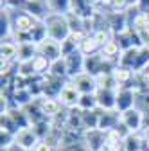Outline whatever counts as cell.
<instances>
[{
	"label": "cell",
	"mask_w": 149,
	"mask_h": 151,
	"mask_svg": "<svg viewBox=\"0 0 149 151\" xmlns=\"http://www.w3.org/2000/svg\"><path fill=\"white\" fill-rule=\"evenodd\" d=\"M92 38L101 45V49L110 42V40H113V34H111V31L108 29V27H101V29H97L94 34H92Z\"/></svg>",
	"instance_id": "26"
},
{
	"label": "cell",
	"mask_w": 149,
	"mask_h": 151,
	"mask_svg": "<svg viewBox=\"0 0 149 151\" xmlns=\"http://www.w3.org/2000/svg\"><path fill=\"white\" fill-rule=\"evenodd\" d=\"M111 76H113V79H115V83H117V86L119 88H124V86H131L129 83L133 81V76H135V72H131L129 68H124V67H115V70L111 72Z\"/></svg>",
	"instance_id": "17"
},
{
	"label": "cell",
	"mask_w": 149,
	"mask_h": 151,
	"mask_svg": "<svg viewBox=\"0 0 149 151\" xmlns=\"http://www.w3.org/2000/svg\"><path fill=\"white\" fill-rule=\"evenodd\" d=\"M79 99H81V93L74 88L70 83H67V86L63 88V92L59 93V97H58V101L61 103V106L67 108V110L77 108L79 106Z\"/></svg>",
	"instance_id": "12"
},
{
	"label": "cell",
	"mask_w": 149,
	"mask_h": 151,
	"mask_svg": "<svg viewBox=\"0 0 149 151\" xmlns=\"http://www.w3.org/2000/svg\"><path fill=\"white\" fill-rule=\"evenodd\" d=\"M0 56H2V61H9V63L18 61V43L14 42V36L2 42V45H0Z\"/></svg>",
	"instance_id": "16"
},
{
	"label": "cell",
	"mask_w": 149,
	"mask_h": 151,
	"mask_svg": "<svg viewBox=\"0 0 149 151\" xmlns=\"http://www.w3.org/2000/svg\"><path fill=\"white\" fill-rule=\"evenodd\" d=\"M36 52V45L34 43H18V63H25L34 60Z\"/></svg>",
	"instance_id": "22"
},
{
	"label": "cell",
	"mask_w": 149,
	"mask_h": 151,
	"mask_svg": "<svg viewBox=\"0 0 149 151\" xmlns=\"http://www.w3.org/2000/svg\"><path fill=\"white\" fill-rule=\"evenodd\" d=\"M92 2H94L95 6H99V2H101V0H92Z\"/></svg>",
	"instance_id": "38"
},
{
	"label": "cell",
	"mask_w": 149,
	"mask_h": 151,
	"mask_svg": "<svg viewBox=\"0 0 149 151\" xmlns=\"http://www.w3.org/2000/svg\"><path fill=\"white\" fill-rule=\"evenodd\" d=\"M142 49V47H140ZM138 47H133V49H128V50H122L120 58H119V67H124V68H129L133 72V67L137 63V58H138V52H140Z\"/></svg>",
	"instance_id": "18"
},
{
	"label": "cell",
	"mask_w": 149,
	"mask_h": 151,
	"mask_svg": "<svg viewBox=\"0 0 149 151\" xmlns=\"http://www.w3.org/2000/svg\"><path fill=\"white\" fill-rule=\"evenodd\" d=\"M142 131H149V110L142 111Z\"/></svg>",
	"instance_id": "33"
},
{
	"label": "cell",
	"mask_w": 149,
	"mask_h": 151,
	"mask_svg": "<svg viewBox=\"0 0 149 151\" xmlns=\"http://www.w3.org/2000/svg\"><path fill=\"white\" fill-rule=\"evenodd\" d=\"M40 142V137L36 135V131L32 129V126H25V128H20L14 133V144L20 146L24 149H29L32 151V147Z\"/></svg>",
	"instance_id": "6"
},
{
	"label": "cell",
	"mask_w": 149,
	"mask_h": 151,
	"mask_svg": "<svg viewBox=\"0 0 149 151\" xmlns=\"http://www.w3.org/2000/svg\"><path fill=\"white\" fill-rule=\"evenodd\" d=\"M138 36H140L142 47L149 50V29H144V31H140V32H138Z\"/></svg>",
	"instance_id": "31"
},
{
	"label": "cell",
	"mask_w": 149,
	"mask_h": 151,
	"mask_svg": "<svg viewBox=\"0 0 149 151\" xmlns=\"http://www.w3.org/2000/svg\"><path fill=\"white\" fill-rule=\"evenodd\" d=\"M50 74L56 76V78H63V79H68V72H67V63H65V58L58 60L50 63Z\"/></svg>",
	"instance_id": "27"
},
{
	"label": "cell",
	"mask_w": 149,
	"mask_h": 151,
	"mask_svg": "<svg viewBox=\"0 0 149 151\" xmlns=\"http://www.w3.org/2000/svg\"><path fill=\"white\" fill-rule=\"evenodd\" d=\"M144 14H145V20H147V25H149V9H147V11H144Z\"/></svg>",
	"instance_id": "37"
},
{
	"label": "cell",
	"mask_w": 149,
	"mask_h": 151,
	"mask_svg": "<svg viewBox=\"0 0 149 151\" xmlns=\"http://www.w3.org/2000/svg\"><path fill=\"white\" fill-rule=\"evenodd\" d=\"M99 113H101L99 108L97 110H88V111L83 110L81 119H83V129L85 131L86 129H95V128H99Z\"/></svg>",
	"instance_id": "21"
},
{
	"label": "cell",
	"mask_w": 149,
	"mask_h": 151,
	"mask_svg": "<svg viewBox=\"0 0 149 151\" xmlns=\"http://www.w3.org/2000/svg\"><path fill=\"white\" fill-rule=\"evenodd\" d=\"M47 4L50 7V13L67 14L68 9H70V0H47Z\"/></svg>",
	"instance_id": "28"
},
{
	"label": "cell",
	"mask_w": 149,
	"mask_h": 151,
	"mask_svg": "<svg viewBox=\"0 0 149 151\" xmlns=\"http://www.w3.org/2000/svg\"><path fill=\"white\" fill-rule=\"evenodd\" d=\"M120 122V111L117 110H108V111H102L99 113V129L102 131H111L115 129L117 124Z\"/></svg>",
	"instance_id": "14"
},
{
	"label": "cell",
	"mask_w": 149,
	"mask_h": 151,
	"mask_svg": "<svg viewBox=\"0 0 149 151\" xmlns=\"http://www.w3.org/2000/svg\"><path fill=\"white\" fill-rule=\"evenodd\" d=\"M101 54L104 56L106 60H110V61H115L117 65H119V58H120V54H122V50H120V47H119V43L115 42V40H110L102 49H101Z\"/></svg>",
	"instance_id": "20"
},
{
	"label": "cell",
	"mask_w": 149,
	"mask_h": 151,
	"mask_svg": "<svg viewBox=\"0 0 149 151\" xmlns=\"http://www.w3.org/2000/svg\"><path fill=\"white\" fill-rule=\"evenodd\" d=\"M77 47H79V45H77V42L74 40L72 36H68L67 40H63V42H61V56L65 58V56H68V54H72V52H76V50H77Z\"/></svg>",
	"instance_id": "29"
},
{
	"label": "cell",
	"mask_w": 149,
	"mask_h": 151,
	"mask_svg": "<svg viewBox=\"0 0 149 151\" xmlns=\"http://www.w3.org/2000/svg\"><path fill=\"white\" fill-rule=\"evenodd\" d=\"M36 52H38L40 56H43V58H47L50 63L61 60V43L56 42V40H50V38H47V40H43L42 43L36 45Z\"/></svg>",
	"instance_id": "4"
},
{
	"label": "cell",
	"mask_w": 149,
	"mask_h": 151,
	"mask_svg": "<svg viewBox=\"0 0 149 151\" xmlns=\"http://www.w3.org/2000/svg\"><path fill=\"white\" fill-rule=\"evenodd\" d=\"M61 151H88L85 142H77V144H70V146H63Z\"/></svg>",
	"instance_id": "30"
},
{
	"label": "cell",
	"mask_w": 149,
	"mask_h": 151,
	"mask_svg": "<svg viewBox=\"0 0 149 151\" xmlns=\"http://www.w3.org/2000/svg\"><path fill=\"white\" fill-rule=\"evenodd\" d=\"M95 11H97V6L92 2V0H70V9H68V13L83 18V20H86V18H90V16H94Z\"/></svg>",
	"instance_id": "9"
},
{
	"label": "cell",
	"mask_w": 149,
	"mask_h": 151,
	"mask_svg": "<svg viewBox=\"0 0 149 151\" xmlns=\"http://www.w3.org/2000/svg\"><path fill=\"white\" fill-rule=\"evenodd\" d=\"M120 122L126 124V128L131 131V133H138L142 131V111L138 108H131L128 111L120 113Z\"/></svg>",
	"instance_id": "11"
},
{
	"label": "cell",
	"mask_w": 149,
	"mask_h": 151,
	"mask_svg": "<svg viewBox=\"0 0 149 151\" xmlns=\"http://www.w3.org/2000/svg\"><path fill=\"white\" fill-rule=\"evenodd\" d=\"M65 63H67L68 79H72V78H76V76H79V74L85 72V56L79 52V49L76 52L65 56Z\"/></svg>",
	"instance_id": "10"
},
{
	"label": "cell",
	"mask_w": 149,
	"mask_h": 151,
	"mask_svg": "<svg viewBox=\"0 0 149 151\" xmlns=\"http://www.w3.org/2000/svg\"><path fill=\"white\" fill-rule=\"evenodd\" d=\"M79 108L88 111V110H97L99 104H97V93H85L79 99Z\"/></svg>",
	"instance_id": "25"
},
{
	"label": "cell",
	"mask_w": 149,
	"mask_h": 151,
	"mask_svg": "<svg viewBox=\"0 0 149 151\" xmlns=\"http://www.w3.org/2000/svg\"><path fill=\"white\" fill-rule=\"evenodd\" d=\"M45 27H47V36L50 40H56V42H63L72 34L70 31V25H68V18L67 14H61V13H50L45 20H43Z\"/></svg>",
	"instance_id": "1"
},
{
	"label": "cell",
	"mask_w": 149,
	"mask_h": 151,
	"mask_svg": "<svg viewBox=\"0 0 149 151\" xmlns=\"http://www.w3.org/2000/svg\"><path fill=\"white\" fill-rule=\"evenodd\" d=\"M68 83L76 88L81 96H85V93H97V90H99L97 79L94 78V76L86 74V72L76 76V78H72V79H68Z\"/></svg>",
	"instance_id": "2"
},
{
	"label": "cell",
	"mask_w": 149,
	"mask_h": 151,
	"mask_svg": "<svg viewBox=\"0 0 149 151\" xmlns=\"http://www.w3.org/2000/svg\"><path fill=\"white\" fill-rule=\"evenodd\" d=\"M36 101H38V104H40L42 111L45 113L49 119H54L56 115H59V113L63 111L61 103L56 99V97H45V96H42V97H38Z\"/></svg>",
	"instance_id": "13"
},
{
	"label": "cell",
	"mask_w": 149,
	"mask_h": 151,
	"mask_svg": "<svg viewBox=\"0 0 149 151\" xmlns=\"http://www.w3.org/2000/svg\"><path fill=\"white\" fill-rule=\"evenodd\" d=\"M135 101H137V90L131 86H124L117 90V111H128L135 108Z\"/></svg>",
	"instance_id": "8"
},
{
	"label": "cell",
	"mask_w": 149,
	"mask_h": 151,
	"mask_svg": "<svg viewBox=\"0 0 149 151\" xmlns=\"http://www.w3.org/2000/svg\"><path fill=\"white\" fill-rule=\"evenodd\" d=\"M32 63V70H34V74L36 76H47L49 72H50V61L47 60V58H43V56H40V54H36L34 56V60L31 61Z\"/></svg>",
	"instance_id": "24"
},
{
	"label": "cell",
	"mask_w": 149,
	"mask_h": 151,
	"mask_svg": "<svg viewBox=\"0 0 149 151\" xmlns=\"http://www.w3.org/2000/svg\"><path fill=\"white\" fill-rule=\"evenodd\" d=\"M144 151H149V131H144Z\"/></svg>",
	"instance_id": "34"
},
{
	"label": "cell",
	"mask_w": 149,
	"mask_h": 151,
	"mask_svg": "<svg viewBox=\"0 0 149 151\" xmlns=\"http://www.w3.org/2000/svg\"><path fill=\"white\" fill-rule=\"evenodd\" d=\"M124 151H144V135L138 133H129L124 140H122Z\"/></svg>",
	"instance_id": "19"
},
{
	"label": "cell",
	"mask_w": 149,
	"mask_h": 151,
	"mask_svg": "<svg viewBox=\"0 0 149 151\" xmlns=\"http://www.w3.org/2000/svg\"><path fill=\"white\" fill-rule=\"evenodd\" d=\"M83 142L88 151H104L106 149V131L95 128V129H86Z\"/></svg>",
	"instance_id": "3"
},
{
	"label": "cell",
	"mask_w": 149,
	"mask_h": 151,
	"mask_svg": "<svg viewBox=\"0 0 149 151\" xmlns=\"http://www.w3.org/2000/svg\"><path fill=\"white\" fill-rule=\"evenodd\" d=\"M24 11L38 22H43L50 14V7L47 4V0H27L24 4Z\"/></svg>",
	"instance_id": "7"
},
{
	"label": "cell",
	"mask_w": 149,
	"mask_h": 151,
	"mask_svg": "<svg viewBox=\"0 0 149 151\" xmlns=\"http://www.w3.org/2000/svg\"><path fill=\"white\" fill-rule=\"evenodd\" d=\"M140 79H142V86L145 90H149V68H145L144 72H140Z\"/></svg>",
	"instance_id": "32"
},
{
	"label": "cell",
	"mask_w": 149,
	"mask_h": 151,
	"mask_svg": "<svg viewBox=\"0 0 149 151\" xmlns=\"http://www.w3.org/2000/svg\"><path fill=\"white\" fill-rule=\"evenodd\" d=\"M6 151H29V149H24V147H20V146H16V144H13V146H9V147H4Z\"/></svg>",
	"instance_id": "35"
},
{
	"label": "cell",
	"mask_w": 149,
	"mask_h": 151,
	"mask_svg": "<svg viewBox=\"0 0 149 151\" xmlns=\"http://www.w3.org/2000/svg\"><path fill=\"white\" fill-rule=\"evenodd\" d=\"M11 14H13V34H29L32 27L36 25V22H38L25 11L18 13V14L11 11Z\"/></svg>",
	"instance_id": "5"
},
{
	"label": "cell",
	"mask_w": 149,
	"mask_h": 151,
	"mask_svg": "<svg viewBox=\"0 0 149 151\" xmlns=\"http://www.w3.org/2000/svg\"><path fill=\"white\" fill-rule=\"evenodd\" d=\"M97 104L99 110H117V90H97Z\"/></svg>",
	"instance_id": "15"
},
{
	"label": "cell",
	"mask_w": 149,
	"mask_h": 151,
	"mask_svg": "<svg viewBox=\"0 0 149 151\" xmlns=\"http://www.w3.org/2000/svg\"><path fill=\"white\" fill-rule=\"evenodd\" d=\"M111 2H113V0H101V2H99V6H104V7H108V9H110Z\"/></svg>",
	"instance_id": "36"
},
{
	"label": "cell",
	"mask_w": 149,
	"mask_h": 151,
	"mask_svg": "<svg viewBox=\"0 0 149 151\" xmlns=\"http://www.w3.org/2000/svg\"><path fill=\"white\" fill-rule=\"evenodd\" d=\"M79 52L85 56V58H86V56H92V54H97V52H101V45L94 40V38H92V36H86L85 38V40L79 43Z\"/></svg>",
	"instance_id": "23"
}]
</instances>
